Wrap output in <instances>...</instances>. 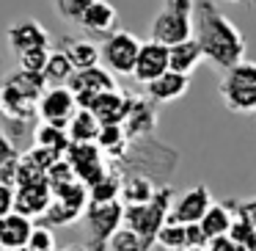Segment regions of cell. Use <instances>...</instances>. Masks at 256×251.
I'll list each match as a JSON object with an SVG mask.
<instances>
[{"label": "cell", "mask_w": 256, "mask_h": 251, "mask_svg": "<svg viewBox=\"0 0 256 251\" xmlns=\"http://www.w3.org/2000/svg\"><path fill=\"white\" fill-rule=\"evenodd\" d=\"M193 36L198 39L206 61L218 69H228L245 58V36L220 9L215 0H196V28Z\"/></svg>", "instance_id": "6da1fadb"}, {"label": "cell", "mask_w": 256, "mask_h": 251, "mask_svg": "<svg viewBox=\"0 0 256 251\" xmlns=\"http://www.w3.org/2000/svg\"><path fill=\"white\" fill-rule=\"evenodd\" d=\"M176 160L179 155L171 146L160 144L154 135H146V138H130L127 152L110 160V166H116L122 174H146L154 182H168L176 168Z\"/></svg>", "instance_id": "7a4b0ae2"}, {"label": "cell", "mask_w": 256, "mask_h": 251, "mask_svg": "<svg viewBox=\"0 0 256 251\" xmlns=\"http://www.w3.org/2000/svg\"><path fill=\"white\" fill-rule=\"evenodd\" d=\"M174 207V188L171 185H157L154 196L144 204H124V223L132 226L144 240V248H152L157 243V232L168 221Z\"/></svg>", "instance_id": "3957f363"}, {"label": "cell", "mask_w": 256, "mask_h": 251, "mask_svg": "<svg viewBox=\"0 0 256 251\" xmlns=\"http://www.w3.org/2000/svg\"><path fill=\"white\" fill-rule=\"evenodd\" d=\"M218 94L226 111L240 116H256V61L242 58L234 67L223 69Z\"/></svg>", "instance_id": "277c9868"}, {"label": "cell", "mask_w": 256, "mask_h": 251, "mask_svg": "<svg viewBox=\"0 0 256 251\" xmlns=\"http://www.w3.org/2000/svg\"><path fill=\"white\" fill-rule=\"evenodd\" d=\"M196 28V0H162V9L152 20V39L162 45H176L190 39Z\"/></svg>", "instance_id": "5b68a950"}, {"label": "cell", "mask_w": 256, "mask_h": 251, "mask_svg": "<svg viewBox=\"0 0 256 251\" xmlns=\"http://www.w3.org/2000/svg\"><path fill=\"white\" fill-rule=\"evenodd\" d=\"M83 221L88 229V248H108V240L124 223V201H88L83 210Z\"/></svg>", "instance_id": "8992f818"}, {"label": "cell", "mask_w": 256, "mask_h": 251, "mask_svg": "<svg viewBox=\"0 0 256 251\" xmlns=\"http://www.w3.org/2000/svg\"><path fill=\"white\" fill-rule=\"evenodd\" d=\"M138 50H140V39L135 34H130V31H122V28L110 31L105 36V42L100 45L102 64L113 75H132Z\"/></svg>", "instance_id": "52a82bcc"}, {"label": "cell", "mask_w": 256, "mask_h": 251, "mask_svg": "<svg viewBox=\"0 0 256 251\" xmlns=\"http://www.w3.org/2000/svg\"><path fill=\"white\" fill-rule=\"evenodd\" d=\"M66 160L72 163L78 179L86 185H94L110 168V160L96 141H72L66 149Z\"/></svg>", "instance_id": "ba28073f"}, {"label": "cell", "mask_w": 256, "mask_h": 251, "mask_svg": "<svg viewBox=\"0 0 256 251\" xmlns=\"http://www.w3.org/2000/svg\"><path fill=\"white\" fill-rule=\"evenodd\" d=\"M66 86L74 91V97H78V105L86 108L96 94H100V91L116 89V75H113L108 67H100V64H94V67L74 69Z\"/></svg>", "instance_id": "9c48e42d"}, {"label": "cell", "mask_w": 256, "mask_h": 251, "mask_svg": "<svg viewBox=\"0 0 256 251\" xmlns=\"http://www.w3.org/2000/svg\"><path fill=\"white\" fill-rule=\"evenodd\" d=\"M78 111V97L69 86H47L39 97V119L42 122L66 127L72 113Z\"/></svg>", "instance_id": "30bf717a"}, {"label": "cell", "mask_w": 256, "mask_h": 251, "mask_svg": "<svg viewBox=\"0 0 256 251\" xmlns=\"http://www.w3.org/2000/svg\"><path fill=\"white\" fill-rule=\"evenodd\" d=\"M166 69H171L168 45H162V42H157V39L140 42L138 58H135V69H132V78L138 80L140 86H146L149 80H154L157 75L166 72Z\"/></svg>", "instance_id": "8fae6325"}, {"label": "cell", "mask_w": 256, "mask_h": 251, "mask_svg": "<svg viewBox=\"0 0 256 251\" xmlns=\"http://www.w3.org/2000/svg\"><path fill=\"white\" fill-rule=\"evenodd\" d=\"M212 193L204 182L193 185L190 190H184L182 196L174 199V207H171V221H179V223H196L204 218V212L212 207Z\"/></svg>", "instance_id": "7c38bea8"}, {"label": "cell", "mask_w": 256, "mask_h": 251, "mask_svg": "<svg viewBox=\"0 0 256 251\" xmlns=\"http://www.w3.org/2000/svg\"><path fill=\"white\" fill-rule=\"evenodd\" d=\"M132 91H122V89H108L100 91L94 100L88 102V111L100 119V124H113V122H124L130 105H132Z\"/></svg>", "instance_id": "4fadbf2b"}, {"label": "cell", "mask_w": 256, "mask_h": 251, "mask_svg": "<svg viewBox=\"0 0 256 251\" xmlns=\"http://www.w3.org/2000/svg\"><path fill=\"white\" fill-rule=\"evenodd\" d=\"M52 201V188L47 179L28 185H14V210L28 218H42V212Z\"/></svg>", "instance_id": "5bb4252c"}, {"label": "cell", "mask_w": 256, "mask_h": 251, "mask_svg": "<svg viewBox=\"0 0 256 251\" xmlns=\"http://www.w3.org/2000/svg\"><path fill=\"white\" fill-rule=\"evenodd\" d=\"M124 130H127L130 138H146V135H154L157 130V102L149 97H132V105H130L127 116H124Z\"/></svg>", "instance_id": "9a60e30c"}, {"label": "cell", "mask_w": 256, "mask_h": 251, "mask_svg": "<svg viewBox=\"0 0 256 251\" xmlns=\"http://www.w3.org/2000/svg\"><path fill=\"white\" fill-rule=\"evenodd\" d=\"M190 89V75L176 72V69H166L162 75H157L154 80L146 83V97L154 100L157 105L162 102H174V100H182Z\"/></svg>", "instance_id": "2e32d148"}, {"label": "cell", "mask_w": 256, "mask_h": 251, "mask_svg": "<svg viewBox=\"0 0 256 251\" xmlns=\"http://www.w3.org/2000/svg\"><path fill=\"white\" fill-rule=\"evenodd\" d=\"M30 221L34 218L22 215L17 210L0 215V248H25L30 232H34V223Z\"/></svg>", "instance_id": "e0dca14e"}, {"label": "cell", "mask_w": 256, "mask_h": 251, "mask_svg": "<svg viewBox=\"0 0 256 251\" xmlns=\"http://www.w3.org/2000/svg\"><path fill=\"white\" fill-rule=\"evenodd\" d=\"M6 42L14 53H22L34 45H50V34H47V28H42V23H36V20H17V23L8 25Z\"/></svg>", "instance_id": "ac0fdd59"}, {"label": "cell", "mask_w": 256, "mask_h": 251, "mask_svg": "<svg viewBox=\"0 0 256 251\" xmlns=\"http://www.w3.org/2000/svg\"><path fill=\"white\" fill-rule=\"evenodd\" d=\"M116 23H118V14L113 9V3H108V0H91V6L86 9L83 20H80V28L88 31V34L108 36L110 31H116Z\"/></svg>", "instance_id": "d6986e66"}, {"label": "cell", "mask_w": 256, "mask_h": 251, "mask_svg": "<svg viewBox=\"0 0 256 251\" xmlns=\"http://www.w3.org/2000/svg\"><path fill=\"white\" fill-rule=\"evenodd\" d=\"M168 58H171V69L184 72V75H193L196 69H198V64L206 61V56H204V50H201V45H198L196 36L171 45L168 47Z\"/></svg>", "instance_id": "ffe728a7"}, {"label": "cell", "mask_w": 256, "mask_h": 251, "mask_svg": "<svg viewBox=\"0 0 256 251\" xmlns=\"http://www.w3.org/2000/svg\"><path fill=\"white\" fill-rule=\"evenodd\" d=\"M61 50L69 56V61L74 64V69L94 67V64L102 61L100 45H94L91 39H83V36H64V39H61Z\"/></svg>", "instance_id": "44dd1931"}, {"label": "cell", "mask_w": 256, "mask_h": 251, "mask_svg": "<svg viewBox=\"0 0 256 251\" xmlns=\"http://www.w3.org/2000/svg\"><path fill=\"white\" fill-rule=\"evenodd\" d=\"M96 144L102 146V152L108 155V160H116L127 152L130 146V135L124 130L122 122H113V124H102L100 133H96Z\"/></svg>", "instance_id": "7402d4cb"}, {"label": "cell", "mask_w": 256, "mask_h": 251, "mask_svg": "<svg viewBox=\"0 0 256 251\" xmlns=\"http://www.w3.org/2000/svg\"><path fill=\"white\" fill-rule=\"evenodd\" d=\"M157 182L146 174H124L122 179V201L124 204H144L154 196Z\"/></svg>", "instance_id": "603a6c76"}, {"label": "cell", "mask_w": 256, "mask_h": 251, "mask_svg": "<svg viewBox=\"0 0 256 251\" xmlns=\"http://www.w3.org/2000/svg\"><path fill=\"white\" fill-rule=\"evenodd\" d=\"M100 119L88 111V108L78 105V111L72 113L66 124V133H69V141H96V133H100Z\"/></svg>", "instance_id": "cb8c5ba5"}, {"label": "cell", "mask_w": 256, "mask_h": 251, "mask_svg": "<svg viewBox=\"0 0 256 251\" xmlns=\"http://www.w3.org/2000/svg\"><path fill=\"white\" fill-rule=\"evenodd\" d=\"M122 179L124 174L116 166H110L94 185H88V201H113L122 199Z\"/></svg>", "instance_id": "d4e9b609"}, {"label": "cell", "mask_w": 256, "mask_h": 251, "mask_svg": "<svg viewBox=\"0 0 256 251\" xmlns=\"http://www.w3.org/2000/svg\"><path fill=\"white\" fill-rule=\"evenodd\" d=\"M80 218H83V210H80V207H72V204H66V201H61V199L52 196L50 207H47V210L42 212V218H36V221L56 229V226H72V223L80 221Z\"/></svg>", "instance_id": "484cf974"}, {"label": "cell", "mask_w": 256, "mask_h": 251, "mask_svg": "<svg viewBox=\"0 0 256 251\" xmlns=\"http://www.w3.org/2000/svg\"><path fill=\"white\" fill-rule=\"evenodd\" d=\"M20 160H22V152L14 146V141L8 138V133L3 130V124H0V182H12L14 185Z\"/></svg>", "instance_id": "4316f807"}, {"label": "cell", "mask_w": 256, "mask_h": 251, "mask_svg": "<svg viewBox=\"0 0 256 251\" xmlns=\"http://www.w3.org/2000/svg\"><path fill=\"white\" fill-rule=\"evenodd\" d=\"M201 229L206 232V237H212V234H223L232 229L234 223V210L226 204V201H220V204H215L212 201V207L204 212V218H201Z\"/></svg>", "instance_id": "83f0119b"}, {"label": "cell", "mask_w": 256, "mask_h": 251, "mask_svg": "<svg viewBox=\"0 0 256 251\" xmlns=\"http://www.w3.org/2000/svg\"><path fill=\"white\" fill-rule=\"evenodd\" d=\"M74 72V64L69 61V56L64 50L58 53H50V58H47L44 69H42V75H44L47 86H66L69 78H72Z\"/></svg>", "instance_id": "f1b7e54d"}, {"label": "cell", "mask_w": 256, "mask_h": 251, "mask_svg": "<svg viewBox=\"0 0 256 251\" xmlns=\"http://www.w3.org/2000/svg\"><path fill=\"white\" fill-rule=\"evenodd\" d=\"M34 144H42V146H50V149L61 152V155H66L69 149V133L66 127H58V124H50V122H39L34 130Z\"/></svg>", "instance_id": "f546056e"}, {"label": "cell", "mask_w": 256, "mask_h": 251, "mask_svg": "<svg viewBox=\"0 0 256 251\" xmlns=\"http://www.w3.org/2000/svg\"><path fill=\"white\" fill-rule=\"evenodd\" d=\"M154 245H166V248H188V223H179L168 218L157 232V243Z\"/></svg>", "instance_id": "4dcf8cb0"}, {"label": "cell", "mask_w": 256, "mask_h": 251, "mask_svg": "<svg viewBox=\"0 0 256 251\" xmlns=\"http://www.w3.org/2000/svg\"><path fill=\"white\" fill-rule=\"evenodd\" d=\"M108 248H113V251H138V248H144V240H140V234L135 232L132 226L122 223V226L110 234Z\"/></svg>", "instance_id": "1f68e13d"}, {"label": "cell", "mask_w": 256, "mask_h": 251, "mask_svg": "<svg viewBox=\"0 0 256 251\" xmlns=\"http://www.w3.org/2000/svg\"><path fill=\"white\" fill-rule=\"evenodd\" d=\"M228 234H232V240L237 243V251L256 248V226L248 221V218L234 215V223H232V229H228Z\"/></svg>", "instance_id": "d6a6232c"}, {"label": "cell", "mask_w": 256, "mask_h": 251, "mask_svg": "<svg viewBox=\"0 0 256 251\" xmlns=\"http://www.w3.org/2000/svg\"><path fill=\"white\" fill-rule=\"evenodd\" d=\"M20 58V67L22 69H30V72H42L47 64V58H50V45H34L28 47V50L17 53Z\"/></svg>", "instance_id": "836d02e7"}, {"label": "cell", "mask_w": 256, "mask_h": 251, "mask_svg": "<svg viewBox=\"0 0 256 251\" xmlns=\"http://www.w3.org/2000/svg\"><path fill=\"white\" fill-rule=\"evenodd\" d=\"M52 6H56V14L61 20H66L72 25H80L86 9L91 6V0H52Z\"/></svg>", "instance_id": "e575fe53"}, {"label": "cell", "mask_w": 256, "mask_h": 251, "mask_svg": "<svg viewBox=\"0 0 256 251\" xmlns=\"http://www.w3.org/2000/svg\"><path fill=\"white\" fill-rule=\"evenodd\" d=\"M72 179H78V174H74L72 163L66 160V155L58 157V160L52 163L50 168H47V182H50L52 190H56L58 185H64V182H72Z\"/></svg>", "instance_id": "d590c367"}, {"label": "cell", "mask_w": 256, "mask_h": 251, "mask_svg": "<svg viewBox=\"0 0 256 251\" xmlns=\"http://www.w3.org/2000/svg\"><path fill=\"white\" fill-rule=\"evenodd\" d=\"M25 248H30V251H52V248H56V234H52V226L36 223Z\"/></svg>", "instance_id": "8d00e7d4"}, {"label": "cell", "mask_w": 256, "mask_h": 251, "mask_svg": "<svg viewBox=\"0 0 256 251\" xmlns=\"http://www.w3.org/2000/svg\"><path fill=\"white\" fill-rule=\"evenodd\" d=\"M206 243H210V237L201 229V223H188V248H206Z\"/></svg>", "instance_id": "74e56055"}, {"label": "cell", "mask_w": 256, "mask_h": 251, "mask_svg": "<svg viewBox=\"0 0 256 251\" xmlns=\"http://www.w3.org/2000/svg\"><path fill=\"white\" fill-rule=\"evenodd\" d=\"M206 248H212V251H237V243L232 240L228 232H223V234H212L210 243H206Z\"/></svg>", "instance_id": "f35d334b"}, {"label": "cell", "mask_w": 256, "mask_h": 251, "mask_svg": "<svg viewBox=\"0 0 256 251\" xmlns=\"http://www.w3.org/2000/svg\"><path fill=\"white\" fill-rule=\"evenodd\" d=\"M14 210V185L12 182H0V215Z\"/></svg>", "instance_id": "ab89813d"}, {"label": "cell", "mask_w": 256, "mask_h": 251, "mask_svg": "<svg viewBox=\"0 0 256 251\" xmlns=\"http://www.w3.org/2000/svg\"><path fill=\"white\" fill-rule=\"evenodd\" d=\"M228 3H248V0H228Z\"/></svg>", "instance_id": "60d3db41"}]
</instances>
